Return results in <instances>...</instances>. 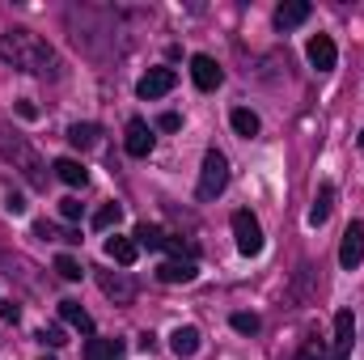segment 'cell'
<instances>
[{
  "label": "cell",
  "mask_w": 364,
  "mask_h": 360,
  "mask_svg": "<svg viewBox=\"0 0 364 360\" xmlns=\"http://www.w3.org/2000/svg\"><path fill=\"white\" fill-rule=\"evenodd\" d=\"M0 60L17 73H34V77H60V55L51 51L47 38H38L26 26H9L0 34Z\"/></svg>",
  "instance_id": "6da1fadb"
},
{
  "label": "cell",
  "mask_w": 364,
  "mask_h": 360,
  "mask_svg": "<svg viewBox=\"0 0 364 360\" xmlns=\"http://www.w3.org/2000/svg\"><path fill=\"white\" fill-rule=\"evenodd\" d=\"M0 157L13 166V170H21V179L30 182L34 191H43L47 186V166H43V157L34 153V144L17 132V127H9L4 119H0Z\"/></svg>",
  "instance_id": "7a4b0ae2"
},
{
  "label": "cell",
  "mask_w": 364,
  "mask_h": 360,
  "mask_svg": "<svg viewBox=\"0 0 364 360\" xmlns=\"http://www.w3.org/2000/svg\"><path fill=\"white\" fill-rule=\"evenodd\" d=\"M229 186V157L220 149H208L203 153V166H199V199H216L220 191Z\"/></svg>",
  "instance_id": "3957f363"
},
{
  "label": "cell",
  "mask_w": 364,
  "mask_h": 360,
  "mask_svg": "<svg viewBox=\"0 0 364 360\" xmlns=\"http://www.w3.org/2000/svg\"><path fill=\"white\" fill-rule=\"evenodd\" d=\"M229 225H233V238H237V250H242L246 259H255V255H263V229H259V221H255V212H250V208H237Z\"/></svg>",
  "instance_id": "277c9868"
},
{
  "label": "cell",
  "mask_w": 364,
  "mask_h": 360,
  "mask_svg": "<svg viewBox=\"0 0 364 360\" xmlns=\"http://www.w3.org/2000/svg\"><path fill=\"white\" fill-rule=\"evenodd\" d=\"M97 284H102V292L114 305H132L136 301V280L127 271H97Z\"/></svg>",
  "instance_id": "5b68a950"
},
{
  "label": "cell",
  "mask_w": 364,
  "mask_h": 360,
  "mask_svg": "<svg viewBox=\"0 0 364 360\" xmlns=\"http://www.w3.org/2000/svg\"><path fill=\"white\" fill-rule=\"evenodd\" d=\"M352 344H356V318H352V309H339V314H335L331 360H348V356H352Z\"/></svg>",
  "instance_id": "8992f818"
},
{
  "label": "cell",
  "mask_w": 364,
  "mask_h": 360,
  "mask_svg": "<svg viewBox=\"0 0 364 360\" xmlns=\"http://www.w3.org/2000/svg\"><path fill=\"white\" fill-rule=\"evenodd\" d=\"M360 259H364V225L352 221V225L343 229V242H339V263H343V271H356Z\"/></svg>",
  "instance_id": "52a82bcc"
},
{
  "label": "cell",
  "mask_w": 364,
  "mask_h": 360,
  "mask_svg": "<svg viewBox=\"0 0 364 360\" xmlns=\"http://www.w3.org/2000/svg\"><path fill=\"white\" fill-rule=\"evenodd\" d=\"M136 246H140V250H170V255H182V242L170 238L161 225H136Z\"/></svg>",
  "instance_id": "ba28073f"
},
{
  "label": "cell",
  "mask_w": 364,
  "mask_h": 360,
  "mask_svg": "<svg viewBox=\"0 0 364 360\" xmlns=\"http://www.w3.org/2000/svg\"><path fill=\"white\" fill-rule=\"evenodd\" d=\"M174 68H149L144 77H140V85H136V93L144 97V102H153V97H166V93L174 90Z\"/></svg>",
  "instance_id": "9c48e42d"
},
{
  "label": "cell",
  "mask_w": 364,
  "mask_h": 360,
  "mask_svg": "<svg viewBox=\"0 0 364 360\" xmlns=\"http://www.w3.org/2000/svg\"><path fill=\"white\" fill-rule=\"evenodd\" d=\"M305 55H309V64H314L318 73H331V68H335V60H339V51H335V38H331V34H314V38H309V47H305Z\"/></svg>",
  "instance_id": "30bf717a"
},
{
  "label": "cell",
  "mask_w": 364,
  "mask_h": 360,
  "mask_svg": "<svg viewBox=\"0 0 364 360\" xmlns=\"http://www.w3.org/2000/svg\"><path fill=\"white\" fill-rule=\"evenodd\" d=\"M191 77H195V85L203 93H212L225 81V73H220V64H216L212 55H191Z\"/></svg>",
  "instance_id": "8fae6325"
},
{
  "label": "cell",
  "mask_w": 364,
  "mask_h": 360,
  "mask_svg": "<svg viewBox=\"0 0 364 360\" xmlns=\"http://www.w3.org/2000/svg\"><path fill=\"white\" fill-rule=\"evenodd\" d=\"M123 149H127L132 157H149V153H153V127H149L144 119H132V123H127V140H123Z\"/></svg>",
  "instance_id": "7c38bea8"
},
{
  "label": "cell",
  "mask_w": 364,
  "mask_h": 360,
  "mask_svg": "<svg viewBox=\"0 0 364 360\" xmlns=\"http://www.w3.org/2000/svg\"><path fill=\"white\" fill-rule=\"evenodd\" d=\"M331 212H335V182H322V186H318V199H314V208H309V225L322 229V225L331 221Z\"/></svg>",
  "instance_id": "4fadbf2b"
},
{
  "label": "cell",
  "mask_w": 364,
  "mask_h": 360,
  "mask_svg": "<svg viewBox=\"0 0 364 360\" xmlns=\"http://www.w3.org/2000/svg\"><path fill=\"white\" fill-rule=\"evenodd\" d=\"M106 259H114L119 268H132L136 259H140V246H136V238H106Z\"/></svg>",
  "instance_id": "5bb4252c"
},
{
  "label": "cell",
  "mask_w": 364,
  "mask_h": 360,
  "mask_svg": "<svg viewBox=\"0 0 364 360\" xmlns=\"http://www.w3.org/2000/svg\"><path fill=\"white\" fill-rule=\"evenodd\" d=\"M195 275H199V271H195L191 259H170V263L157 268V280H161V284H191Z\"/></svg>",
  "instance_id": "9a60e30c"
},
{
  "label": "cell",
  "mask_w": 364,
  "mask_h": 360,
  "mask_svg": "<svg viewBox=\"0 0 364 360\" xmlns=\"http://www.w3.org/2000/svg\"><path fill=\"white\" fill-rule=\"evenodd\" d=\"M199 327H174V335H170V348H174V356H195L199 352Z\"/></svg>",
  "instance_id": "2e32d148"
},
{
  "label": "cell",
  "mask_w": 364,
  "mask_h": 360,
  "mask_svg": "<svg viewBox=\"0 0 364 360\" xmlns=\"http://www.w3.org/2000/svg\"><path fill=\"white\" fill-rule=\"evenodd\" d=\"M301 21H309V4H305V0H292V4H279V9H275V26H279V30H292V26H301Z\"/></svg>",
  "instance_id": "e0dca14e"
},
{
  "label": "cell",
  "mask_w": 364,
  "mask_h": 360,
  "mask_svg": "<svg viewBox=\"0 0 364 360\" xmlns=\"http://www.w3.org/2000/svg\"><path fill=\"white\" fill-rule=\"evenodd\" d=\"M229 123H233V132H237V136H246V140H255V136H259V127H263V123H259V115H255L250 106H237V110L229 115Z\"/></svg>",
  "instance_id": "ac0fdd59"
},
{
  "label": "cell",
  "mask_w": 364,
  "mask_h": 360,
  "mask_svg": "<svg viewBox=\"0 0 364 360\" xmlns=\"http://www.w3.org/2000/svg\"><path fill=\"white\" fill-rule=\"evenodd\" d=\"M51 170H55V179L68 182V186H85V179H90V174H85V166H81L77 157H60Z\"/></svg>",
  "instance_id": "d6986e66"
},
{
  "label": "cell",
  "mask_w": 364,
  "mask_h": 360,
  "mask_svg": "<svg viewBox=\"0 0 364 360\" xmlns=\"http://www.w3.org/2000/svg\"><path fill=\"white\" fill-rule=\"evenodd\" d=\"M60 318L68 322V327H77V331H85V335H93V318L77 305V301H60Z\"/></svg>",
  "instance_id": "ffe728a7"
},
{
  "label": "cell",
  "mask_w": 364,
  "mask_h": 360,
  "mask_svg": "<svg viewBox=\"0 0 364 360\" xmlns=\"http://www.w3.org/2000/svg\"><path fill=\"white\" fill-rule=\"evenodd\" d=\"M97 136H102L97 123H73V127H68V144H73V149H93Z\"/></svg>",
  "instance_id": "44dd1931"
},
{
  "label": "cell",
  "mask_w": 364,
  "mask_h": 360,
  "mask_svg": "<svg viewBox=\"0 0 364 360\" xmlns=\"http://www.w3.org/2000/svg\"><path fill=\"white\" fill-rule=\"evenodd\" d=\"M119 356V344L114 339H97L93 335L90 344H85V360H114Z\"/></svg>",
  "instance_id": "7402d4cb"
},
{
  "label": "cell",
  "mask_w": 364,
  "mask_h": 360,
  "mask_svg": "<svg viewBox=\"0 0 364 360\" xmlns=\"http://www.w3.org/2000/svg\"><path fill=\"white\" fill-rule=\"evenodd\" d=\"M34 233H38V238H47V242H81V233H77V229H60V225H47V221H38V225H34Z\"/></svg>",
  "instance_id": "603a6c76"
},
{
  "label": "cell",
  "mask_w": 364,
  "mask_h": 360,
  "mask_svg": "<svg viewBox=\"0 0 364 360\" xmlns=\"http://www.w3.org/2000/svg\"><path fill=\"white\" fill-rule=\"evenodd\" d=\"M119 216H123L119 203H102V208L93 212V229H110V225H119Z\"/></svg>",
  "instance_id": "cb8c5ba5"
},
{
  "label": "cell",
  "mask_w": 364,
  "mask_h": 360,
  "mask_svg": "<svg viewBox=\"0 0 364 360\" xmlns=\"http://www.w3.org/2000/svg\"><path fill=\"white\" fill-rule=\"evenodd\" d=\"M229 327H233L237 335H259V327H263V322H259V314H233V318H229Z\"/></svg>",
  "instance_id": "d4e9b609"
},
{
  "label": "cell",
  "mask_w": 364,
  "mask_h": 360,
  "mask_svg": "<svg viewBox=\"0 0 364 360\" xmlns=\"http://www.w3.org/2000/svg\"><path fill=\"white\" fill-rule=\"evenodd\" d=\"M55 271H60V280H81V263L73 255H60L55 259Z\"/></svg>",
  "instance_id": "484cf974"
},
{
  "label": "cell",
  "mask_w": 364,
  "mask_h": 360,
  "mask_svg": "<svg viewBox=\"0 0 364 360\" xmlns=\"http://www.w3.org/2000/svg\"><path fill=\"white\" fill-rule=\"evenodd\" d=\"M60 216H64V221H77V216H81V203H77V199H60Z\"/></svg>",
  "instance_id": "4316f807"
},
{
  "label": "cell",
  "mask_w": 364,
  "mask_h": 360,
  "mask_svg": "<svg viewBox=\"0 0 364 360\" xmlns=\"http://www.w3.org/2000/svg\"><path fill=\"white\" fill-rule=\"evenodd\" d=\"M43 344L60 348V344H68V339H64V331H60V327H47V331H43Z\"/></svg>",
  "instance_id": "83f0119b"
},
{
  "label": "cell",
  "mask_w": 364,
  "mask_h": 360,
  "mask_svg": "<svg viewBox=\"0 0 364 360\" xmlns=\"http://www.w3.org/2000/svg\"><path fill=\"white\" fill-rule=\"evenodd\" d=\"M157 127H161V132H178V127H182V119L174 115V110H170V115H161V119H157Z\"/></svg>",
  "instance_id": "f1b7e54d"
},
{
  "label": "cell",
  "mask_w": 364,
  "mask_h": 360,
  "mask_svg": "<svg viewBox=\"0 0 364 360\" xmlns=\"http://www.w3.org/2000/svg\"><path fill=\"white\" fill-rule=\"evenodd\" d=\"M0 318H9V322H17V305H13V301H0Z\"/></svg>",
  "instance_id": "f546056e"
},
{
  "label": "cell",
  "mask_w": 364,
  "mask_h": 360,
  "mask_svg": "<svg viewBox=\"0 0 364 360\" xmlns=\"http://www.w3.org/2000/svg\"><path fill=\"white\" fill-rule=\"evenodd\" d=\"M296 360H322V352H318V348L309 344V348H301V352H296Z\"/></svg>",
  "instance_id": "4dcf8cb0"
},
{
  "label": "cell",
  "mask_w": 364,
  "mask_h": 360,
  "mask_svg": "<svg viewBox=\"0 0 364 360\" xmlns=\"http://www.w3.org/2000/svg\"><path fill=\"white\" fill-rule=\"evenodd\" d=\"M9 212H26V199L21 195H9Z\"/></svg>",
  "instance_id": "1f68e13d"
},
{
  "label": "cell",
  "mask_w": 364,
  "mask_h": 360,
  "mask_svg": "<svg viewBox=\"0 0 364 360\" xmlns=\"http://www.w3.org/2000/svg\"><path fill=\"white\" fill-rule=\"evenodd\" d=\"M360 149H364V132H360Z\"/></svg>",
  "instance_id": "d6a6232c"
}]
</instances>
